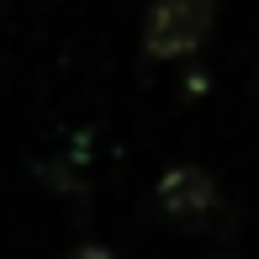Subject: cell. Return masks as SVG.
Masks as SVG:
<instances>
[{
    "label": "cell",
    "instance_id": "3",
    "mask_svg": "<svg viewBox=\"0 0 259 259\" xmlns=\"http://www.w3.org/2000/svg\"><path fill=\"white\" fill-rule=\"evenodd\" d=\"M69 259H116V254H111V249H101V243H85V249H74Z\"/></svg>",
    "mask_w": 259,
    "mask_h": 259
},
{
    "label": "cell",
    "instance_id": "2",
    "mask_svg": "<svg viewBox=\"0 0 259 259\" xmlns=\"http://www.w3.org/2000/svg\"><path fill=\"white\" fill-rule=\"evenodd\" d=\"M154 201H159L164 217L191 222V228H196V222H206L211 206H217V180H211L206 169H196V164H175V169L159 180Z\"/></svg>",
    "mask_w": 259,
    "mask_h": 259
},
{
    "label": "cell",
    "instance_id": "1",
    "mask_svg": "<svg viewBox=\"0 0 259 259\" xmlns=\"http://www.w3.org/2000/svg\"><path fill=\"white\" fill-rule=\"evenodd\" d=\"M211 16H217V0H154L143 16V53L180 58L201 48V37L211 32Z\"/></svg>",
    "mask_w": 259,
    "mask_h": 259
}]
</instances>
